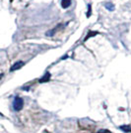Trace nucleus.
I'll use <instances>...</instances> for the list:
<instances>
[{"mask_svg": "<svg viewBox=\"0 0 131 133\" xmlns=\"http://www.w3.org/2000/svg\"><path fill=\"white\" fill-rule=\"evenodd\" d=\"M23 106H24V100H23V98H21L19 96H16L15 99H14V101H13V108H14V110L20 111L23 108Z\"/></svg>", "mask_w": 131, "mask_h": 133, "instance_id": "nucleus-1", "label": "nucleus"}, {"mask_svg": "<svg viewBox=\"0 0 131 133\" xmlns=\"http://www.w3.org/2000/svg\"><path fill=\"white\" fill-rule=\"evenodd\" d=\"M23 66H24V62H22V61H19V62H17V63L14 64L12 67L10 68V72H14V71L19 70V69H21Z\"/></svg>", "mask_w": 131, "mask_h": 133, "instance_id": "nucleus-2", "label": "nucleus"}, {"mask_svg": "<svg viewBox=\"0 0 131 133\" xmlns=\"http://www.w3.org/2000/svg\"><path fill=\"white\" fill-rule=\"evenodd\" d=\"M61 27H62V25H61V24L57 25L55 28H53V29H51V30H49V31L46 32V36H48V37H50V36H53V35H54V34H55L56 32L58 31V30H59Z\"/></svg>", "mask_w": 131, "mask_h": 133, "instance_id": "nucleus-3", "label": "nucleus"}, {"mask_svg": "<svg viewBox=\"0 0 131 133\" xmlns=\"http://www.w3.org/2000/svg\"><path fill=\"white\" fill-rule=\"evenodd\" d=\"M49 80H50V74L47 72V73H46V74H45V75H44V76L39 80V82H41V83H43V82H48Z\"/></svg>", "mask_w": 131, "mask_h": 133, "instance_id": "nucleus-4", "label": "nucleus"}, {"mask_svg": "<svg viewBox=\"0 0 131 133\" xmlns=\"http://www.w3.org/2000/svg\"><path fill=\"white\" fill-rule=\"evenodd\" d=\"M71 5V0H61V6L62 8L66 9Z\"/></svg>", "mask_w": 131, "mask_h": 133, "instance_id": "nucleus-5", "label": "nucleus"}, {"mask_svg": "<svg viewBox=\"0 0 131 133\" xmlns=\"http://www.w3.org/2000/svg\"><path fill=\"white\" fill-rule=\"evenodd\" d=\"M99 34V32L97 31H90L89 33H88V35L86 36V38L84 39V42H86L88 39L91 38V37H94V36H96V35H98Z\"/></svg>", "mask_w": 131, "mask_h": 133, "instance_id": "nucleus-6", "label": "nucleus"}, {"mask_svg": "<svg viewBox=\"0 0 131 133\" xmlns=\"http://www.w3.org/2000/svg\"><path fill=\"white\" fill-rule=\"evenodd\" d=\"M120 129L123 130L124 132L129 133L131 132V126H128V125H124V126H120Z\"/></svg>", "mask_w": 131, "mask_h": 133, "instance_id": "nucleus-7", "label": "nucleus"}, {"mask_svg": "<svg viewBox=\"0 0 131 133\" xmlns=\"http://www.w3.org/2000/svg\"><path fill=\"white\" fill-rule=\"evenodd\" d=\"M106 8H107L109 11H113V9H114V6H113V4H112V3H106Z\"/></svg>", "mask_w": 131, "mask_h": 133, "instance_id": "nucleus-8", "label": "nucleus"}, {"mask_svg": "<svg viewBox=\"0 0 131 133\" xmlns=\"http://www.w3.org/2000/svg\"><path fill=\"white\" fill-rule=\"evenodd\" d=\"M97 133H112V132L109 130H107V129H100Z\"/></svg>", "mask_w": 131, "mask_h": 133, "instance_id": "nucleus-9", "label": "nucleus"}, {"mask_svg": "<svg viewBox=\"0 0 131 133\" xmlns=\"http://www.w3.org/2000/svg\"><path fill=\"white\" fill-rule=\"evenodd\" d=\"M90 15H91V5L88 6V13H87L88 17H90Z\"/></svg>", "mask_w": 131, "mask_h": 133, "instance_id": "nucleus-10", "label": "nucleus"}, {"mask_svg": "<svg viewBox=\"0 0 131 133\" xmlns=\"http://www.w3.org/2000/svg\"><path fill=\"white\" fill-rule=\"evenodd\" d=\"M43 133H50L49 131H47V130H44V131H43Z\"/></svg>", "mask_w": 131, "mask_h": 133, "instance_id": "nucleus-11", "label": "nucleus"}, {"mask_svg": "<svg viewBox=\"0 0 131 133\" xmlns=\"http://www.w3.org/2000/svg\"><path fill=\"white\" fill-rule=\"evenodd\" d=\"M3 76H4V75H3V74H0V80H1V79H2V77H3Z\"/></svg>", "mask_w": 131, "mask_h": 133, "instance_id": "nucleus-12", "label": "nucleus"}]
</instances>
